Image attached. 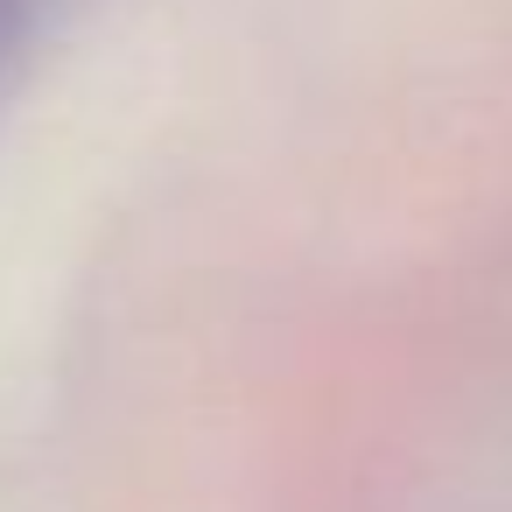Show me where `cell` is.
Masks as SVG:
<instances>
[{
    "label": "cell",
    "instance_id": "1",
    "mask_svg": "<svg viewBox=\"0 0 512 512\" xmlns=\"http://www.w3.org/2000/svg\"><path fill=\"white\" fill-rule=\"evenodd\" d=\"M15 29H22V0H0V57H8Z\"/></svg>",
    "mask_w": 512,
    "mask_h": 512
}]
</instances>
